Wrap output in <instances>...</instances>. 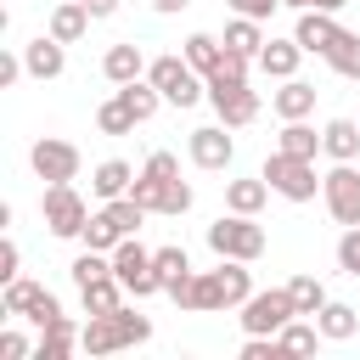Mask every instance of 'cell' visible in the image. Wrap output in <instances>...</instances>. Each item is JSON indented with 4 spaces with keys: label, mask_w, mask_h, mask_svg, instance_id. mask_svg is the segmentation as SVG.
<instances>
[{
    "label": "cell",
    "mask_w": 360,
    "mask_h": 360,
    "mask_svg": "<svg viewBox=\"0 0 360 360\" xmlns=\"http://www.w3.org/2000/svg\"><path fill=\"white\" fill-rule=\"evenodd\" d=\"M101 276H112V259H107L101 248H84V253L73 259V281L84 287V281H101Z\"/></svg>",
    "instance_id": "cell-35"
},
{
    "label": "cell",
    "mask_w": 360,
    "mask_h": 360,
    "mask_svg": "<svg viewBox=\"0 0 360 360\" xmlns=\"http://www.w3.org/2000/svg\"><path fill=\"white\" fill-rule=\"evenodd\" d=\"M298 56H304V45H298V39H264L259 68H264L270 79H292V73H298Z\"/></svg>",
    "instance_id": "cell-18"
},
{
    "label": "cell",
    "mask_w": 360,
    "mask_h": 360,
    "mask_svg": "<svg viewBox=\"0 0 360 360\" xmlns=\"http://www.w3.org/2000/svg\"><path fill=\"white\" fill-rule=\"evenodd\" d=\"M124 236H118V225L107 219V214H90V225H84V248H101V253H112Z\"/></svg>",
    "instance_id": "cell-36"
},
{
    "label": "cell",
    "mask_w": 360,
    "mask_h": 360,
    "mask_svg": "<svg viewBox=\"0 0 360 360\" xmlns=\"http://www.w3.org/2000/svg\"><path fill=\"white\" fill-rule=\"evenodd\" d=\"M231 152H236V141L225 135V124H202V129H191V163H197V169H225Z\"/></svg>",
    "instance_id": "cell-11"
},
{
    "label": "cell",
    "mask_w": 360,
    "mask_h": 360,
    "mask_svg": "<svg viewBox=\"0 0 360 360\" xmlns=\"http://www.w3.org/2000/svg\"><path fill=\"white\" fill-rule=\"evenodd\" d=\"M259 174H264V180H270V191H281L287 202H309V197H315V186H321V180H315V158H292V152H281V146L264 158V169H259Z\"/></svg>",
    "instance_id": "cell-3"
},
{
    "label": "cell",
    "mask_w": 360,
    "mask_h": 360,
    "mask_svg": "<svg viewBox=\"0 0 360 360\" xmlns=\"http://www.w3.org/2000/svg\"><path fill=\"white\" fill-rule=\"evenodd\" d=\"M84 28H90V6H84V0H62V6L51 11V34H56L62 45L84 39Z\"/></svg>",
    "instance_id": "cell-23"
},
{
    "label": "cell",
    "mask_w": 360,
    "mask_h": 360,
    "mask_svg": "<svg viewBox=\"0 0 360 360\" xmlns=\"http://www.w3.org/2000/svg\"><path fill=\"white\" fill-rule=\"evenodd\" d=\"M146 174H158V180H180V163H174V152H152V158H146Z\"/></svg>",
    "instance_id": "cell-42"
},
{
    "label": "cell",
    "mask_w": 360,
    "mask_h": 360,
    "mask_svg": "<svg viewBox=\"0 0 360 360\" xmlns=\"http://www.w3.org/2000/svg\"><path fill=\"white\" fill-rule=\"evenodd\" d=\"M248 298H253L248 259H219V270L191 276V298H186V309H231V304H248Z\"/></svg>",
    "instance_id": "cell-1"
},
{
    "label": "cell",
    "mask_w": 360,
    "mask_h": 360,
    "mask_svg": "<svg viewBox=\"0 0 360 360\" xmlns=\"http://www.w3.org/2000/svg\"><path fill=\"white\" fill-rule=\"evenodd\" d=\"M270 107H276L281 118H309V112H315V84H304V79H281V90L270 96Z\"/></svg>",
    "instance_id": "cell-19"
},
{
    "label": "cell",
    "mask_w": 360,
    "mask_h": 360,
    "mask_svg": "<svg viewBox=\"0 0 360 360\" xmlns=\"http://www.w3.org/2000/svg\"><path fill=\"white\" fill-rule=\"evenodd\" d=\"M73 343H79V326H73L68 315H56L51 326H39V349H34V360H68Z\"/></svg>",
    "instance_id": "cell-17"
},
{
    "label": "cell",
    "mask_w": 360,
    "mask_h": 360,
    "mask_svg": "<svg viewBox=\"0 0 360 360\" xmlns=\"http://www.w3.org/2000/svg\"><path fill=\"white\" fill-rule=\"evenodd\" d=\"M264 197H270V180H264V174H259V180H231V186H225V208H231V214H259Z\"/></svg>",
    "instance_id": "cell-24"
},
{
    "label": "cell",
    "mask_w": 360,
    "mask_h": 360,
    "mask_svg": "<svg viewBox=\"0 0 360 360\" xmlns=\"http://www.w3.org/2000/svg\"><path fill=\"white\" fill-rule=\"evenodd\" d=\"M22 68H28V79H56V73L68 68V51H62V39H56V34H39V39H28V45H22Z\"/></svg>",
    "instance_id": "cell-12"
},
{
    "label": "cell",
    "mask_w": 360,
    "mask_h": 360,
    "mask_svg": "<svg viewBox=\"0 0 360 360\" xmlns=\"http://www.w3.org/2000/svg\"><path fill=\"white\" fill-rule=\"evenodd\" d=\"M90 186H96V197H101V202H112V197H124V191L135 186V169H129L124 158H107V163H96Z\"/></svg>",
    "instance_id": "cell-20"
},
{
    "label": "cell",
    "mask_w": 360,
    "mask_h": 360,
    "mask_svg": "<svg viewBox=\"0 0 360 360\" xmlns=\"http://www.w3.org/2000/svg\"><path fill=\"white\" fill-rule=\"evenodd\" d=\"M326 68L338 73V79H360V34H338L332 39V51H326Z\"/></svg>",
    "instance_id": "cell-25"
},
{
    "label": "cell",
    "mask_w": 360,
    "mask_h": 360,
    "mask_svg": "<svg viewBox=\"0 0 360 360\" xmlns=\"http://www.w3.org/2000/svg\"><path fill=\"white\" fill-rule=\"evenodd\" d=\"M141 45L135 39H118V45H107V56H101V73L112 79V84H129V79H141Z\"/></svg>",
    "instance_id": "cell-16"
},
{
    "label": "cell",
    "mask_w": 360,
    "mask_h": 360,
    "mask_svg": "<svg viewBox=\"0 0 360 360\" xmlns=\"http://www.w3.org/2000/svg\"><path fill=\"white\" fill-rule=\"evenodd\" d=\"M34 298H39V281H22V276H17V281H6L0 309H6V315H28V304H34Z\"/></svg>",
    "instance_id": "cell-37"
},
{
    "label": "cell",
    "mask_w": 360,
    "mask_h": 360,
    "mask_svg": "<svg viewBox=\"0 0 360 360\" xmlns=\"http://www.w3.org/2000/svg\"><path fill=\"white\" fill-rule=\"evenodd\" d=\"M281 6H298V11H338V6H349V0H281Z\"/></svg>",
    "instance_id": "cell-48"
},
{
    "label": "cell",
    "mask_w": 360,
    "mask_h": 360,
    "mask_svg": "<svg viewBox=\"0 0 360 360\" xmlns=\"http://www.w3.org/2000/svg\"><path fill=\"white\" fill-rule=\"evenodd\" d=\"M22 73H28V68H22V56H11V51H6V56H0V90H6V84H17Z\"/></svg>",
    "instance_id": "cell-46"
},
{
    "label": "cell",
    "mask_w": 360,
    "mask_h": 360,
    "mask_svg": "<svg viewBox=\"0 0 360 360\" xmlns=\"http://www.w3.org/2000/svg\"><path fill=\"white\" fill-rule=\"evenodd\" d=\"M135 124H141V118L124 107V96H112V101H101V107H96V129H101V135H129Z\"/></svg>",
    "instance_id": "cell-30"
},
{
    "label": "cell",
    "mask_w": 360,
    "mask_h": 360,
    "mask_svg": "<svg viewBox=\"0 0 360 360\" xmlns=\"http://www.w3.org/2000/svg\"><path fill=\"white\" fill-rule=\"evenodd\" d=\"M146 79L163 90V101H174V107H197L202 96H208V79L186 62V56H158L152 68H146Z\"/></svg>",
    "instance_id": "cell-2"
},
{
    "label": "cell",
    "mask_w": 360,
    "mask_h": 360,
    "mask_svg": "<svg viewBox=\"0 0 360 360\" xmlns=\"http://www.w3.org/2000/svg\"><path fill=\"white\" fill-rule=\"evenodd\" d=\"M315 343H321V326H309V321H298V315L276 332V349H281V354H309Z\"/></svg>",
    "instance_id": "cell-29"
},
{
    "label": "cell",
    "mask_w": 360,
    "mask_h": 360,
    "mask_svg": "<svg viewBox=\"0 0 360 360\" xmlns=\"http://www.w3.org/2000/svg\"><path fill=\"white\" fill-rule=\"evenodd\" d=\"M0 354H6V360H22V354H28V338H22V332H0Z\"/></svg>",
    "instance_id": "cell-47"
},
{
    "label": "cell",
    "mask_w": 360,
    "mask_h": 360,
    "mask_svg": "<svg viewBox=\"0 0 360 360\" xmlns=\"http://www.w3.org/2000/svg\"><path fill=\"white\" fill-rule=\"evenodd\" d=\"M338 34H343V28H338V17H332V11H298V28H292V39H298L304 51L326 56Z\"/></svg>",
    "instance_id": "cell-13"
},
{
    "label": "cell",
    "mask_w": 360,
    "mask_h": 360,
    "mask_svg": "<svg viewBox=\"0 0 360 360\" xmlns=\"http://www.w3.org/2000/svg\"><path fill=\"white\" fill-rule=\"evenodd\" d=\"M270 354H281V349H276V338H253V332H248V343H242V360H270Z\"/></svg>",
    "instance_id": "cell-45"
},
{
    "label": "cell",
    "mask_w": 360,
    "mask_h": 360,
    "mask_svg": "<svg viewBox=\"0 0 360 360\" xmlns=\"http://www.w3.org/2000/svg\"><path fill=\"white\" fill-rule=\"evenodd\" d=\"M276 146H281V152H292V158H315V152H321V135H315L304 118H287V129L276 135Z\"/></svg>",
    "instance_id": "cell-28"
},
{
    "label": "cell",
    "mask_w": 360,
    "mask_h": 360,
    "mask_svg": "<svg viewBox=\"0 0 360 360\" xmlns=\"http://www.w3.org/2000/svg\"><path fill=\"white\" fill-rule=\"evenodd\" d=\"M112 276L135 292V298H152V292H163V276H158V264H152V253L135 242V236H124L118 248H112Z\"/></svg>",
    "instance_id": "cell-6"
},
{
    "label": "cell",
    "mask_w": 360,
    "mask_h": 360,
    "mask_svg": "<svg viewBox=\"0 0 360 360\" xmlns=\"http://www.w3.org/2000/svg\"><path fill=\"white\" fill-rule=\"evenodd\" d=\"M287 292H292V309H298V315H321V304H326V287H321L315 276H292Z\"/></svg>",
    "instance_id": "cell-32"
},
{
    "label": "cell",
    "mask_w": 360,
    "mask_h": 360,
    "mask_svg": "<svg viewBox=\"0 0 360 360\" xmlns=\"http://www.w3.org/2000/svg\"><path fill=\"white\" fill-rule=\"evenodd\" d=\"M17 264H22V253H17V242L6 236V242H0V281H17Z\"/></svg>",
    "instance_id": "cell-44"
},
{
    "label": "cell",
    "mask_w": 360,
    "mask_h": 360,
    "mask_svg": "<svg viewBox=\"0 0 360 360\" xmlns=\"http://www.w3.org/2000/svg\"><path fill=\"white\" fill-rule=\"evenodd\" d=\"M321 152L338 158V163H354V158H360V124H354V118H332V124L321 129Z\"/></svg>",
    "instance_id": "cell-15"
},
{
    "label": "cell",
    "mask_w": 360,
    "mask_h": 360,
    "mask_svg": "<svg viewBox=\"0 0 360 360\" xmlns=\"http://www.w3.org/2000/svg\"><path fill=\"white\" fill-rule=\"evenodd\" d=\"M315 326H321V338H326V343H349V338L360 332V315H354L349 304H332V298H326V304H321V315H315Z\"/></svg>",
    "instance_id": "cell-21"
},
{
    "label": "cell",
    "mask_w": 360,
    "mask_h": 360,
    "mask_svg": "<svg viewBox=\"0 0 360 360\" xmlns=\"http://www.w3.org/2000/svg\"><path fill=\"white\" fill-rule=\"evenodd\" d=\"M292 315H298V309H292V292H287V287H270V292H253V298L242 304V332H253V338H276Z\"/></svg>",
    "instance_id": "cell-7"
},
{
    "label": "cell",
    "mask_w": 360,
    "mask_h": 360,
    "mask_svg": "<svg viewBox=\"0 0 360 360\" xmlns=\"http://www.w3.org/2000/svg\"><path fill=\"white\" fill-rule=\"evenodd\" d=\"M118 292H129L118 276H101V281H84L79 287V298H84V315H112V309H124L118 304Z\"/></svg>",
    "instance_id": "cell-22"
},
{
    "label": "cell",
    "mask_w": 360,
    "mask_h": 360,
    "mask_svg": "<svg viewBox=\"0 0 360 360\" xmlns=\"http://www.w3.org/2000/svg\"><path fill=\"white\" fill-rule=\"evenodd\" d=\"M39 214H45V231H51V236H84V225H90V208H84V197L73 191V180L45 186Z\"/></svg>",
    "instance_id": "cell-5"
},
{
    "label": "cell",
    "mask_w": 360,
    "mask_h": 360,
    "mask_svg": "<svg viewBox=\"0 0 360 360\" xmlns=\"http://www.w3.org/2000/svg\"><path fill=\"white\" fill-rule=\"evenodd\" d=\"M152 6H158V11H186L191 0H152Z\"/></svg>",
    "instance_id": "cell-50"
},
{
    "label": "cell",
    "mask_w": 360,
    "mask_h": 360,
    "mask_svg": "<svg viewBox=\"0 0 360 360\" xmlns=\"http://www.w3.org/2000/svg\"><path fill=\"white\" fill-rule=\"evenodd\" d=\"M118 326H124V343H129V349L152 338V321H146V315H135V309H118Z\"/></svg>",
    "instance_id": "cell-40"
},
{
    "label": "cell",
    "mask_w": 360,
    "mask_h": 360,
    "mask_svg": "<svg viewBox=\"0 0 360 360\" xmlns=\"http://www.w3.org/2000/svg\"><path fill=\"white\" fill-rule=\"evenodd\" d=\"M28 163H34V174L45 186H56V180H73L79 174V146L73 141H56V135H39L28 146Z\"/></svg>",
    "instance_id": "cell-9"
},
{
    "label": "cell",
    "mask_w": 360,
    "mask_h": 360,
    "mask_svg": "<svg viewBox=\"0 0 360 360\" xmlns=\"http://www.w3.org/2000/svg\"><path fill=\"white\" fill-rule=\"evenodd\" d=\"M338 264H343L349 276H360V225H343V236H338Z\"/></svg>",
    "instance_id": "cell-38"
},
{
    "label": "cell",
    "mask_w": 360,
    "mask_h": 360,
    "mask_svg": "<svg viewBox=\"0 0 360 360\" xmlns=\"http://www.w3.org/2000/svg\"><path fill=\"white\" fill-rule=\"evenodd\" d=\"M219 56H225V39H214V34H191V39H186V62H191L202 79L219 68Z\"/></svg>",
    "instance_id": "cell-26"
},
{
    "label": "cell",
    "mask_w": 360,
    "mask_h": 360,
    "mask_svg": "<svg viewBox=\"0 0 360 360\" xmlns=\"http://www.w3.org/2000/svg\"><path fill=\"white\" fill-rule=\"evenodd\" d=\"M84 6H90V17H112L118 11V0H84Z\"/></svg>",
    "instance_id": "cell-49"
},
{
    "label": "cell",
    "mask_w": 360,
    "mask_h": 360,
    "mask_svg": "<svg viewBox=\"0 0 360 360\" xmlns=\"http://www.w3.org/2000/svg\"><path fill=\"white\" fill-rule=\"evenodd\" d=\"M225 45H231V51H242V56H259V51H264V34H259V22H253V17H236V22L225 28Z\"/></svg>",
    "instance_id": "cell-33"
},
{
    "label": "cell",
    "mask_w": 360,
    "mask_h": 360,
    "mask_svg": "<svg viewBox=\"0 0 360 360\" xmlns=\"http://www.w3.org/2000/svg\"><path fill=\"white\" fill-rule=\"evenodd\" d=\"M79 343H84V354L129 349V343H124V326H118V309H112V315H90V321H84V332H79Z\"/></svg>",
    "instance_id": "cell-14"
},
{
    "label": "cell",
    "mask_w": 360,
    "mask_h": 360,
    "mask_svg": "<svg viewBox=\"0 0 360 360\" xmlns=\"http://www.w3.org/2000/svg\"><path fill=\"white\" fill-rule=\"evenodd\" d=\"M276 6H281V0H231V11H236V17H253V22H264Z\"/></svg>",
    "instance_id": "cell-43"
},
{
    "label": "cell",
    "mask_w": 360,
    "mask_h": 360,
    "mask_svg": "<svg viewBox=\"0 0 360 360\" xmlns=\"http://www.w3.org/2000/svg\"><path fill=\"white\" fill-rule=\"evenodd\" d=\"M208 248L219 253V259H259L264 253V231L253 225V214H219L214 225H208Z\"/></svg>",
    "instance_id": "cell-4"
},
{
    "label": "cell",
    "mask_w": 360,
    "mask_h": 360,
    "mask_svg": "<svg viewBox=\"0 0 360 360\" xmlns=\"http://www.w3.org/2000/svg\"><path fill=\"white\" fill-rule=\"evenodd\" d=\"M321 197H326V208H332L338 225H360V169L354 163H338L321 180Z\"/></svg>",
    "instance_id": "cell-10"
},
{
    "label": "cell",
    "mask_w": 360,
    "mask_h": 360,
    "mask_svg": "<svg viewBox=\"0 0 360 360\" xmlns=\"http://www.w3.org/2000/svg\"><path fill=\"white\" fill-rule=\"evenodd\" d=\"M208 101H214V112H219L225 129H242V124L259 118V90H248V79H242V84H231V79H208Z\"/></svg>",
    "instance_id": "cell-8"
},
{
    "label": "cell",
    "mask_w": 360,
    "mask_h": 360,
    "mask_svg": "<svg viewBox=\"0 0 360 360\" xmlns=\"http://www.w3.org/2000/svg\"><path fill=\"white\" fill-rule=\"evenodd\" d=\"M56 315H62V304H56V292H45V287H39V298L28 304V321H34V326H51Z\"/></svg>",
    "instance_id": "cell-41"
},
{
    "label": "cell",
    "mask_w": 360,
    "mask_h": 360,
    "mask_svg": "<svg viewBox=\"0 0 360 360\" xmlns=\"http://www.w3.org/2000/svg\"><path fill=\"white\" fill-rule=\"evenodd\" d=\"M152 264H158V276H163V292H169L174 281H186V276H191L186 248H158V253H152Z\"/></svg>",
    "instance_id": "cell-34"
},
{
    "label": "cell",
    "mask_w": 360,
    "mask_h": 360,
    "mask_svg": "<svg viewBox=\"0 0 360 360\" xmlns=\"http://www.w3.org/2000/svg\"><path fill=\"white\" fill-rule=\"evenodd\" d=\"M118 96H124V107H129V112H135L141 124H146V118L158 112V101H163V90H158L152 79H146V84H141V79H129V84H118Z\"/></svg>",
    "instance_id": "cell-27"
},
{
    "label": "cell",
    "mask_w": 360,
    "mask_h": 360,
    "mask_svg": "<svg viewBox=\"0 0 360 360\" xmlns=\"http://www.w3.org/2000/svg\"><path fill=\"white\" fill-rule=\"evenodd\" d=\"M208 79H231V84H242V79H248V56H242V51H231V45H225V56H219V68H214V73H208Z\"/></svg>",
    "instance_id": "cell-39"
},
{
    "label": "cell",
    "mask_w": 360,
    "mask_h": 360,
    "mask_svg": "<svg viewBox=\"0 0 360 360\" xmlns=\"http://www.w3.org/2000/svg\"><path fill=\"white\" fill-rule=\"evenodd\" d=\"M101 214L118 225V236H135V231H141V219H146V208H141L129 191H124V197H112V202H101Z\"/></svg>",
    "instance_id": "cell-31"
}]
</instances>
